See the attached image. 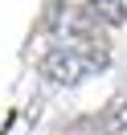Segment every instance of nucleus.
<instances>
[{
  "mask_svg": "<svg viewBox=\"0 0 127 135\" xmlns=\"http://www.w3.org/2000/svg\"><path fill=\"white\" fill-rule=\"evenodd\" d=\"M127 131V98H111L98 115V135H123Z\"/></svg>",
  "mask_w": 127,
  "mask_h": 135,
  "instance_id": "f257e3e1",
  "label": "nucleus"
},
{
  "mask_svg": "<svg viewBox=\"0 0 127 135\" xmlns=\"http://www.w3.org/2000/svg\"><path fill=\"white\" fill-rule=\"evenodd\" d=\"M86 8L98 25H123L127 21V0H86Z\"/></svg>",
  "mask_w": 127,
  "mask_h": 135,
  "instance_id": "f03ea898",
  "label": "nucleus"
}]
</instances>
